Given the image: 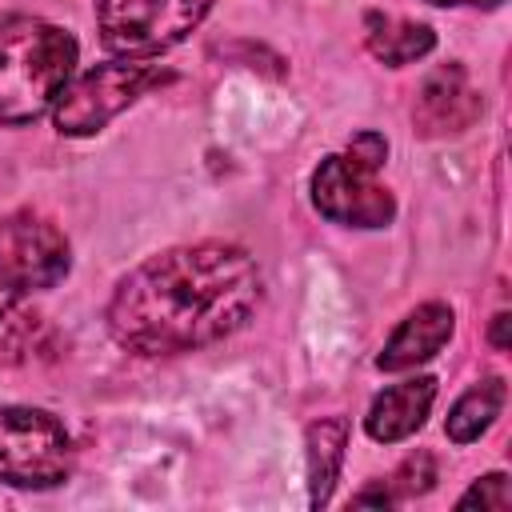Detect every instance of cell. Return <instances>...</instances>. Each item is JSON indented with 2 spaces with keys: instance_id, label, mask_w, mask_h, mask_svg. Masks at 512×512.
I'll use <instances>...</instances> for the list:
<instances>
[{
  "instance_id": "1",
  "label": "cell",
  "mask_w": 512,
  "mask_h": 512,
  "mask_svg": "<svg viewBox=\"0 0 512 512\" xmlns=\"http://www.w3.org/2000/svg\"><path fill=\"white\" fill-rule=\"evenodd\" d=\"M260 268L236 244H184L132 268L108 304L116 344L172 356L216 344L248 324L260 304Z\"/></svg>"
},
{
  "instance_id": "2",
  "label": "cell",
  "mask_w": 512,
  "mask_h": 512,
  "mask_svg": "<svg viewBox=\"0 0 512 512\" xmlns=\"http://www.w3.org/2000/svg\"><path fill=\"white\" fill-rule=\"evenodd\" d=\"M76 68V40L68 28L40 16L0 20V124L40 120Z\"/></svg>"
},
{
  "instance_id": "3",
  "label": "cell",
  "mask_w": 512,
  "mask_h": 512,
  "mask_svg": "<svg viewBox=\"0 0 512 512\" xmlns=\"http://www.w3.org/2000/svg\"><path fill=\"white\" fill-rule=\"evenodd\" d=\"M212 0H96L100 44L120 60H148L176 48Z\"/></svg>"
},
{
  "instance_id": "4",
  "label": "cell",
  "mask_w": 512,
  "mask_h": 512,
  "mask_svg": "<svg viewBox=\"0 0 512 512\" xmlns=\"http://www.w3.org/2000/svg\"><path fill=\"white\" fill-rule=\"evenodd\" d=\"M72 472V436L44 408H0V484L56 488Z\"/></svg>"
},
{
  "instance_id": "5",
  "label": "cell",
  "mask_w": 512,
  "mask_h": 512,
  "mask_svg": "<svg viewBox=\"0 0 512 512\" xmlns=\"http://www.w3.org/2000/svg\"><path fill=\"white\" fill-rule=\"evenodd\" d=\"M164 76L152 64L140 60H112V64H96L84 76L68 80L64 92L52 104L56 128L64 136H92L100 132L112 116H120L136 96H144L152 84H160Z\"/></svg>"
},
{
  "instance_id": "6",
  "label": "cell",
  "mask_w": 512,
  "mask_h": 512,
  "mask_svg": "<svg viewBox=\"0 0 512 512\" xmlns=\"http://www.w3.org/2000/svg\"><path fill=\"white\" fill-rule=\"evenodd\" d=\"M68 264V240L48 216L20 208L0 220V284L20 292L56 288L68 276Z\"/></svg>"
},
{
  "instance_id": "7",
  "label": "cell",
  "mask_w": 512,
  "mask_h": 512,
  "mask_svg": "<svg viewBox=\"0 0 512 512\" xmlns=\"http://www.w3.org/2000/svg\"><path fill=\"white\" fill-rule=\"evenodd\" d=\"M312 204L332 224L348 228H384L396 216V200L384 184H376V172L352 164L348 156H324L312 172Z\"/></svg>"
},
{
  "instance_id": "8",
  "label": "cell",
  "mask_w": 512,
  "mask_h": 512,
  "mask_svg": "<svg viewBox=\"0 0 512 512\" xmlns=\"http://www.w3.org/2000/svg\"><path fill=\"white\" fill-rule=\"evenodd\" d=\"M476 116H480V92L468 80L464 64H440L424 76L416 104H412V120L424 136L464 132Z\"/></svg>"
},
{
  "instance_id": "9",
  "label": "cell",
  "mask_w": 512,
  "mask_h": 512,
  "mask_svg": "<svg viewBox=\"0 0 512 512\" xmlns=\"http://www.w3.org/2000/svg\"><path fill=\"white\" fill-rule=\"evenodd\" d=\"M452 328H456V316H452L448 304L428 300V304L412 308V312L396 324V332L388 336L384 352L376 356V368H384V372H408V368L432 360V356L448 344Z\"/></svg>"
},
{
  "instance_id": "10",
  "label": "cell",
  "mask_w": 512,
  "mask_h": 512,
  "mask_svg": "<svg viewBox=\"0 0 512 512\" xmlns=\"http://www.w3.org/2000/svg\"><path fill=\"white\" fill-rule=\"evenodd\" d=\"M432 400H436V380L432 376H412V380H400L392 388H384L372 404H368V416H364V432L380 444H396V440H408L432 412Z\"/></svg>"
},
{
  "instance_id": "11",
  "label": "cell",
  "mask_w": 512,
  "mask_h": 512,
  "mask_svg": "<svg viewBox=\"0 0 512 512\" xmlns=\"http://www.w3.org/2000/svg\"><path fill=\"white\" fill-rule=\"evenodd\" d=\"M308 500L320 508L332 500L340 464H344V448H348V420L344 416H324L316 424H308Z\"/></svg>"
},
{
  "instance_id": "12",
  "label": "cell",
  "mask_w": 512,
  "mask_h": 512,
  "mask_svg": "<svg viewBox=\"0 0 512 512\" xmlns=\"http://www.w3.org/2000/svg\"><path fill=\"white\" fill-rule=\"evenodd\" d=\"M432 44H436V36L428 24L396 20V16H368V52L376 60H384L388 68H400V64L428 56Z\"/></svg>"
},
{
  "instance_id": "13",
  "label": "cell",
  "mask_w": 512,
  "mask_h": 512,
  "mask_svg": "<svg viewBox=\"0 0 512 512\" xmlns=\"http://www.w3.org/2000/svg\"><path fill=\"white\" fill-rule=\"evenodd\" d=\"M500 408H504V380H500V376H488L484 384L468 388V392L452 404L448 424H444L448 440H452V444H472V440H480V436L492 428V420L500 416Z\"/></svg>"
},
{
  "instance_id": "14",
  "label": "cell",
  "mask_w": 512,
  "mask_h": 512,
  "mask_svg": "<svg viewBox=\"0 0 512 512\" xmlns=\"http://www.w3.org/2000/svg\"><path fill=\"white\" fill-rule=\"evenodd\" d=\"M40 336V312L28 304V292L20 288H0V356L16 360L24 356Z\"/></svg>"
},
{
  "instance_id": "15",
  "label": "cell",
  "mask_w": 512,
  "mask_h": 512,
  "mask_svg": "<svg viewBox=\"0 0 512 512\" xmlns=\"http://www.w3.org/2000/svg\"><path fill=\"white\" fill-rule=\"evenodd\" d=\"M432 480H436V460H432L428 452H416V456H408V460L396 468V476L388 480V488L396 492V500H404V496L428 492Z\"/></svg>"
},
{
  "instance_id": "16",
  "label": "cell",
  "mask_w": 512,
  "mask_h": 512,
  "mask_svg": "<svg viewBox=\"0 0 512 512\" xmlns=\"http://www.w3.org/2000/svg\"><path fill=\"white\" fill-rule=\"evenodd\" d=\"M460 508H492V512H504V508H508V476H504V472L480 476V480L460 496Z\"/></svg>"
},
{
  "instance_id": "17",
  "label": "cell",
  "mask_w": 512,
  "mask_h": 512,
  "mask_svg": "<svg viewBox=\"0 0 512 512\" xmlns=\"http://www.w3.org/2000/svg\"><path fill=\"white\" fill-rule=\"evenodd\" d=\"M352 164H360V168H368V172H380V164L388 160V140L380 136V132H356L352 140H348V152H344Z\"/></svg>"
},
{
  "instance_id": "18",
  "label": "cell",
  "mask_w": 512,
  "mask_h": 512,
  "mask_svg": "<svg viewBox=\"0 0 512 512\" xmlns=\"http://www.w3.org/2000/svg\"><path fill=\"white\" fill-rule=\"evenodd\" d=\"M508 324H512L508 312H500V316L492 320V344H496V348H508Z\"/></svg>"
},
{
  "instance_id": "19",
  "label": "cell",
  "mask_w": 512,
  "mask_h": 512,
  "mask_svg": "<svg viewBox=\"0 0 512 512\" xmlns=\"http://www.w3.org/2000/svg\"><path fill=\"white\" fill-rule=\"evenodd\" d=\"M428 4H440V8H452V4H476V8H496L504 0H428Z\"/></svg>"
}]
</instances>
